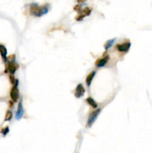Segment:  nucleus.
I'll use <instances>...</instances> for the list:
<instances>
[{"mask_svg":"<svg viewBox=\"0 0 152 153\" xmlns=\"http://www.w3.org/2000/svg\"><path fill=\"white\" fill-rule=\"evenodd\" d=\"M49 11V7L47 5L39 6L37 4L33 3L30 6V13L33 16L41 17L44 14H46Z\"/></svg>","mask_w":152,"mask_h":153,"instance_id":"nucleus-1","label":"nucleus"},{"mask_svg":"<svg viewBox=\"0 0 152 153\" xmlns=\"http://www.w3.org/2000/svg\"><path fill=\"white\" fill-rule=\"evenodd\" d=\"M101 109H97V110L94 111L90 113V116H89L88 120H87V123H86V127H91L93 126V123L96 122V120H97L98 116L99 115V113H101Z\"/></svg>","mask_w":152,"mask_h":153,"instance_id":"nucleus-2","label":"nucleus"},{"mask_svg":"<svg viewBox=\"0 0 152 153\" xmlns=\"http://www.w3.org/2000/svg\"><path fill=\"white\" fill-rule=\"evenodd\" d=\"M17 84H18V80H16V85L12 88L11 91V93H10V96H11V98L12 101L14 102H16L18 101L19 98V90L17 88Z\"/></svg>","mask_w":152,"mask_h":153,"instance_id":"nucleus-3","label":"nucleus"},{"mask_svg":"<svg viewBox=\"0 0 152 153\" xmlns=\"http://www.w3.org/2000/svg\"><path fill=\"white\" fill-rule=\"evenodd\" d=\"M92 12V8H89V7H86V8H83V9L81 10V11L80 12L78 16L77 17V18H75V19H77V20L81 21L83 19V17H87L91 14Z\"/></svg>","mask_w":152,"mask_h":153,"instance_id":"nucleus-4","label":"nucleus"},{"mask_svg":"<svg viewBox=\"0 0 152 153\" xmlns=\"http://www.w3.org/2000/svg\"><path fill=\"white\" fill-rule=\"evenodd\" d=\"M85 93V89L83 88V85L82 84H78L76 87V89L75 91V96L78 99L82 97V96L84 95Z\"/></svg>","mask_w":152,"mask_h":153,"instance_id":"nucleus-5","label":"nucleus"},{"mask_svg":"<svg viewBox=\"0 0 152 153\" xmlns=\"http://www.w3.org/2000/svg\"><path fill=\"white\" fill-rule=\"evenodd\" d=\"M131 44L130 42H127V43L117 45L116 49L118 50V51L122 52H127L130 50V48H131Z\"/></svg>","mask_w":152,"mask_h":153,"instance_id":"nucleus-6","label":"nucleus"},{"mask_svg":"<svg viewBox=\"0 0 152 153\" xmlns=\"http://www.w3.org/2000/svg\"><path fill=\"white\" fill-rule=\"evenodd\" d=\"M23 113H24V110H23V102H22V100L19 101V105H18V108H17V111H16V120H19L23 116Z\"/></svg>","mask_w":152,"mask_h":153,"instance_id":"nucleus-7","label":"nucleus"},{"mask_svg":"<svg viewBox=\"0 0 152 153\" xmlns=\"http://www.w3.org/2000/svg\"><path fill=\"white\" fill-rule=\"evenodd\" d=\"M109 60V57L107 56L105 57H103L101 59H98L97 61L96 62V65L98 67H103L106 65V64L107 63Z\"/></svg>","mask_w":152,"mask_h":153,"instance_id":"nucleus-8","label":"nucleus"},{"mask_svg":"<svg viewBox=\"0 0 152 153\" xmlns=\"http://www.w3.org/2000/svg\"><path fill=\"white\" fill-rule=\"evenodd\" d=\"M7 53L8 52H7V49L5 48V46L3 45H0V55L5 62L7 61Z\"/></svg>","mask_w":152,"mask_h":153,"instance_id":"nucleus-9","label":"nucleus"},{"mask_svg":"<svg viewBox=\"0 0 152 153\" xmlns=\"http://www.w3.org/2000/svg\"><path fill=\"white\" fill-rule=\"evenodd\" d=\"M8 69L11 75H14L15 72L16 71V66L13 61H10L8 64Z\"/></svg>","mask_w":152,"mask_h":153,"instance_id":"nucleus-10","label":"nucleus"},{"mask_svg":"<svg viewBox=\"0 0 152 153\" xmlns=\"http://www.w3.org/2000/svg\"><path fill=\"white\" fill-rule=\"evenodd\" d=\"M95 75H96V71H93V72L90 73L87 77H86V83L87 86H90L91 85L92 81H93V78H94Z\"/></svg>","mask_w":152,"mask_h":153,"instance_id":"nucleus-11","label":"nucleus"},{"mask_svg":"<svg viewBox=\"0 0 152 153\" xmlns=\"http://www.w3.org/2000/svg\"><path fill=\"white\" fill-rule=\"evenodd\" d=\"M86 102L91 106V107L93 108H96L98 107V104L96 103V102L93 99V98L88 97L86 99Z\"/></svg>","mask_w":152,"mask_h":153,"instance_id":"nucleus-12","label":"nucleus"},{"mask_svg":"<svg viewBox=\"0 0 152 153\" xmlns=\"http://www.w3.org/2000/svg\"><path fill=\"white\" fill-rule=\"evenodd\" d=\"M116 41V38H113V39H111V40H107V42H106V43L104 44V49H105L106 50H109L110 48H111V46L113 45L114 42Z\"/></svg>","mask_w":152,"mask_h":153,"instance_id":"nucleus-13","label":"nucleus"},{"mask_svg":"<svg viewBox=\"0 0 152 153\" xmlns=\"http://www.w3.org/2000/svg\"><path fill=\"white\" fill-rule=\"evenodd\" d=\"M12 118V112L10 111H8L6 113V116H5V121H9V120H11Z\"/></svg>","mask_w":152,"mask_h":153,"instance_id":"nucleus-14","label":"nucleus"},{"mask_svg":"<svg viewBox=\"0 0 152 153\" xmlns=\"http://www.w3.org/2000/svg\"><path fill=\"white\" fill-rule=\"evenodd\" d=\"M8 132H9V127H8V126H6L5 128H3V129H1V133H2L4 136L6 135Z\"/></svg>","mask_w":152,"mask_h":153,"instance_id":"nucleus-15","label":"nucleus"},{"mask_svg":"<svg viewBox=\"0 0 152 153\" xmlns=\"http://www.w3.org/2000/svg\"><path fill=\"white\" fill-rule=\"evenodd\" d=\"M74 9H75V11H78V13H80L81 11V6L80 5H76V6L75 7V8H74Z\"/></svg>","mask_w":152,"mask_h":153,"instance_id":"nucleus-16","label":"nucleus"},{"mask_svg":"<svg viewBox=\"0 0 152 153\" xmlns=\"http://www.w3.org/2000/svg\"><path fill=\"white\" fill-rule=\"evenodd\" d=\"M10 80H11V83H12V84H15V83H16V80L15 79L13 75H10Z\"/></svg>","mask_w":152,"mask_h":153,"instance_id":"nucleus-17","label":"nucleus"},{"mask_svg":"<svg viewBox=\"0 0 152 153\" xmlns=\"http://www.w3.org/2000/svg\"><path fill=\"white\" fill-rule=\"evenodd\" d=\"M76 1H77L78 4H82V3H84L86 0H76Z\"/></svg>","mask_w":152,"mask_h":153,"instance_id":"nucleus-18","label":"nucleus"},{"mask_svg":"<svg viewBox=\"0 0 152 153\" xmlns=\"http://www.w3.org/2000/svg\"><path fill=\"white\" fill-rule=\"evenodd\" d=\"M9 103H10V107H12V106H13V103H12V102H10Z\"/></svg>","mask_w":152,"mask_h":153,"instance_id":"nucleus-19","label":"nucleus"}]
</instances>
